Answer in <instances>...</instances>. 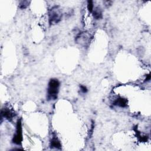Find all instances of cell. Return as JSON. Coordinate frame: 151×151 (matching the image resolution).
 Instances as JSON below:
<instances>
[{
	"mask_svg": "<svg viewBox=\"0 0 151 151\" xmlns=\"http://www.w3.org/2000/svg\"><path fill=\"white\" fill-rule=\"evenodd\" d=\"M60 82L57 79H51L49 83L47 90V98L49 100H56L57 98Z\"/></svg>",
	"mask_w": 151,
	"mask_h": 151,
	"instance_id": "6da1fadb",
	"label": "cell"
},
{
	"mask_svg": "<svg viewBox=\"0 0 151 151\" xmlns=\"http://www.w3.org/2000/svg\"><path fill=\"white\" fill-rule=\"evenodd\" d=\"M23 141V133H22V123L21 120H18L17 123V129L15 134L14 136L13 141L17 145H21Z\"/></svg>",
	"mask_w": 151,
	"mask_h": 151,
	"instance_id": "7a4b0ae2",
	"label": "cell"
},
{
	"mask_svg": "<svg viewBox=\"0 0 151 151\" xmlns=\"http://www.w3.org/2000/svg\"><path fill=\"white\" fill-rule=\"evenodd\" d=\"M61 13L58 9H53L49 15V21L50 24L58 23L61 18Z\"/></svg>",
	"mask_w": 151,
	"mask_h": 151,
	"instance_id": "3957f363",
	"label": "cell"
},
{
	"mask_svg": "<svg viewBox=\"0 0 151 151\" xmlns=\"http://www.w3.org/2000/svg\"><path fill=\"white\" fill-rule=\"evenodd\" d=\"M1 116L10 121L15 116V113L10 109L5 107L1 110Z\"/></svg>",
	"mask_w": 151,
	"mask_h": 151,
	"instance_id": "277c9868",
	"label": "cell"
},
{
	"mask_svg": "<svg viewBox=\"0 0 151 151\" xmlns=\"http://www.w3.org/2000/svg\"><path fill=\"white\" fill-rule=\"evenodd\" d=\"M113 104L120 107H125L127 104V100L126 99L119 97L115 100Z\"/></svg>",
	"mask_w": 151,
	"mask_h": 151,
	"instance_id": "5b68a950",
	"label": "cell"
},
{
	"mask_svg": "<svg viewBox=\"0 0 151 151\" xmlns=\"http://www.w3.org/2000/svg\"><path fill=\"white\" fill-rule=\"evenodd\" d=\"M51 146L53 148H56V149H60L61 147V145L60 143V141L57 138L54 137L51 141Z\"/></svg>",
	"mask_w": 151,
	"mask_h": 151,
	"instance_id": "8992f818",
	"label": "cell"
},
{
	"mask_svg": "<svg viewBox=\"0 0 151 151\" xmlns=\"http://www.w3.org/2000/svg\"><path fill=\"white\" fill-rule=\"evenodd\" d=\"M93 15H94V17L96 19H99L102 18V11L100 10V9L98 7L95 8V10H93Z\"/></svg>",
	"mask_w": 151,
	"mask_h": 151,
	"instance_id": "52a82bcc",
	"label": "cell"
},
{
	"mask_svg": "<svg viewBox=\"0 0 151 151\" xmlns=\"http://www.w3.org/2000/svg\"><path fill=\"white\" fill-rule=\"evenodd\" d=\"M88 9L90 13L93 12L94 10V5L93 2L92 1H89L88 2Z\"/></svg>",
	"mask_w": 151,
	"mask_h": 151,
	"instance_id": "ba28073f",
	"label": "cell"
},
{
	"mask_svg": "<svg viewBox=\"0 0 151 151\" xmlns=\"http://www.w3.org/2000/svg\"><path fill=\"white\" fill-rule=\"evenodd\" d=\"M80 89H81V92L83 93H86V92H88V89L86 88V86H84L81 85L80 86Z\"/></svg>",
	"mask_w": 151,
	"mask_h": 151,
	"instance_id": "9c48e42d",
	"label": "cell"
}]
</instances>
